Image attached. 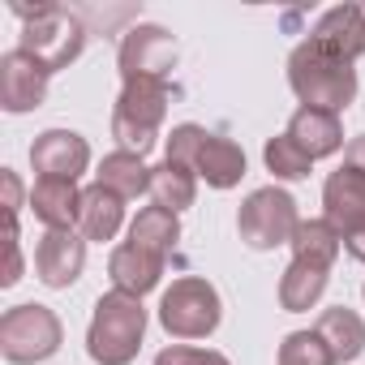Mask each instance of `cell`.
I'll use <instances>...</instances> for the list:
<instances>
[{"label": "cell", "mask_w": 365, "mask_h": 365, "mask_svg": "<svg viewBox=\"0 0 365 365\" xmlns=\"http://www.w3.org/2000/svg\"><path fill=\"white\" fill-rule=\"evenodd\" d=\"M86 267V237L78 228H48L35 245V271L48 288H69L78 284Z\"/></svg>", "instance_id": "obj_10"}, {"label": "cell", "mask_w": 365, "mask_h": 365, "mask_svg": "<svg viewBox=\"0 0 365 365\" xmlns=\"http://www.w3.org/2000/svg\"><path fill=\"white\" fill-rule=\"evenodd\" d=\"M31 163L48 180H78L91 168V146L73 129H43L31 142Z\"/></svg>", "instance_id": "obj_11"}, {"label": "cell", "mask_w": 365, "mask_h": 365, "mask_svg": "<svg viewBox=\"0 0 365 365\" xmlns=\"http://www.w3.org/2000/svg\"><path fill=\"white\" fill-rule=\"evenodd\" d=\"M288 138L309 155V159H327L344 146V125L335 112H322V108H297L292 120H288Z\"/></svg>", "instance_id": "obj_15"}, {"label": "cell", "mask_w": 365, "mask_h": 365, "mask_svg": "<svg viewBox=\"0 0 365 365\" xmlns=\"http://www.w3.org/2000/svg\"><path fill=\"white\" fill-rule=\"evenodd\" d=\"M163 262L159 254L150 250H138V245H116L112 258H108V275H112V288L116 292H129V297H146L150 288H159L163 279Z\"/></svg>", "instance_id": "obj_13"}, {"label": "cell", "mask_w": 365, "mask_h": 365, "mask_svg": "<svg viewBox=\"0 0 365 365\" xmlns=\"http://www.w3.org/2000/svg\"><path fill=\"white\" fill-rule=\"evenodd\" d=\"M344 250L356 258V262H365V228H356V232H348L344 237Z\"/></svg>", "instance_id": "obj_32"}, {"label": "cell", "mask_w": 365, "mask_h": 365, "mask_svg": "<svg viewBox=\"0 0 365 365\" xmlns=\"http://www.w3.org/2000/svg\"><path fill=\"white\" fill-rule=\"evenodd\" d=\"M142 335H146V309H142V297H129V292H103L95 301V314H91V327H86V352L95 365H129L142 348Z\"/></svg>", "instance_id": "obj_3"}, {"label": "cell", "mask_w": 365, "mask_h": 365, "mask_svg": "<svg viewBox=\"0 0 365 365\" xmlns=\"http://www.w3.org/2000/svg\"><path fill=\"white\" fill-rule=\"evenodd\" d=\"M220 318H224V301L215 284H207L202 275H180L159 297V327L172 339H207L220 327Z\"/></svg>", "instance_id": "obj_5"}, {"label": "cell", "mask_w": 365, "mask_h": 365, "mask_svg": "<svg viewBox=\"0 0 365 365\" xmlns=\"http://www.w3.org/2000/svg\"><path fill=\"white\" fill-rule=\"evenodd\" d=\"M327 279H331V271H322V267L288 262L284 275H279V305H284L288 314H305V309H314V305L322 301V292H327Z\"/></svg>", "instance_id": "obj_22"}, {"label": "cell", "mask_w": 365, "mask_h": 365, "mask_svg": "<svg viewBox=\"0 0 365 365\" xmlns=\"http://www.w3.org/2000/svg\"><path fill=\"white\" fill-rule=\"evenodd\" d=\"M344 168L365 172V133H361V138H348V146H344Z\"/></svg>", "instance_id": "obj_31"}, {"label": "cell", "mask_w": 365, "mask_h": 365, "mask_svg": "<svg viewBox=\"0 0 365 365\" xmlns=\"http://www.w3.org/2000/svg\"><path fill=\"white\" fill-rule=\"evenodd\" d=\"M48 69L26 56L22 48L0 56V108L9 116H22V112H35L43 99H48Z\"/></svg>", "instance_id": "obj_9"}, {"label": "cell", "mask_w": 365, "mask_h": 365, "mask_svg": "<svg viewBox=\"0 0 365 365\" xmlns=\"http://www.w3.org/2000/svg\"><path fill=\"white\" fill-rule=\"evenodd\" d=\"M194 198H198V172L194 168H180L168 159L159 168H150V202L155 207L180 215L185 207H194Z\"/></svg>", "instance_id": "obj_21"}, {"label": "cell", "mask_w": 365, "mask_h": 365, "mask_svg": "<svg viewBox=\"0 0 365 365\" xmlns=\"http://www.w3.org/2000/svg\"><path fill=\"white\" fill-rule=\"evenodd\" d=\"M322 220L339 237L365 228V172L339 168V172L327 176V185H322Z\"/></svg>", "instance_id": "obj_12"}, {"label": "cell", "mask_w": 365, "mask_h": 365, "mask_svg": "<svg viewBox=\"0 0 365 365\" xmlns=\"http://www.w3.org/2000/svg\"><path fill=\"white\" fill-rule=\"evenodd\" d=\"M14 14L22 18L18 48L26 56H35L48 73H61V69H69L82 56L91 31H86L78 9H69V5H35V9L14 5Z\"/></svg>", "instance_id": "obj_1"}, {"label": "cell", "mask_w": 365, "mask_h": 365, "mask_svg": "<svg viewBox=\"0 0 365 365\" xmlns=\"http://www.w3.org/2000/svg\"><path fill=\"white\" fill-rule=\"evenodd\" d=\"M78 207H82L78 180H48V176L35 180V190H31V211H35V220H43L48 228H78Z\"/></svg>", "instance_id": "obj_18"}, {"label": "cell", "mask_w": 365, "mask_h": 365, "mask_svg": "<svg viewBox=\"0 0 365 365\" xmlns=\"http://www.w3.org/2000/svg\"><path fill=\"white\" fill-rule=\"evenodd\" d=\"M279 365H335L331 348L318 339V331H292L279 344Z\"/></svg>", "instance_id": "obj_26"}, {"label": "cell", "mask_w": 365, "mask_h": 365, "mask_svg": "<svg viewBox=\"0 0 365 365\" xmlns=\"http://www.w3.org/2000/svg\"><path fill=\"white\" fill-rule=\"evenodd\" d=\"M176 241H180V220L172 211H163V207H142L133 215V224H129V245L150 250L159 258H168L176 250Z\"/></svg>", "instance_id": "obj_23"}, {"label": "cell", "mask_w": 365, "mask_h": 365, "mask_svg": "<svg viewBox=\"0 0 365 365\" xmlns=\"http://www.w3.org/2000/svg\"><path fill=\"white\" fill-rule=\"evenodd\" d=\"M65 327L48 305H14L0 318V356L9 365H35L61 352Z\"/></svg>", "instance_id": "obj_6"}, {"label": "cell", "mask_w": 365, "mask_h": 365, "mask_svg": "<svg viewBox=\"0 0 365 365\" xmlns=\"http://www.w3.org/2000/svg\"><path fill=\"white\" fill-rule=\"evenodd\" d=\"M95 185H103V190H112V194H120L129 202V198L150 194V168L142 163V155L112 150V155H103V163L95 172Z\"/></svg>", "instance_id": "obj_20"}, {"label": "cell", "mask_w": 365, "mask_h": 365, "mask_svg": "<svg viewBox=\"0 0 365 365\" xmlns=\"http://www.w3.org/2000/svg\"><path fill=\"white\" fill-rule=\"evenodd\" d=\"M318 339L331 348V361L335 365H348V361H356L361 352H365V318L356 314V309H348V305H331V309H322V318H318Z\"/></svg>", "instance_id": "obj_16"}, {"label": "cell", "mask_w": 365, "mask_h": 365, "mask_svg": "<svg viewBox=\"0 0 365 365\" xmlns=\"http://www.w3.org/2000/svg\"><path fill=\"white\" fill-rule=\"evenodd\" d=\"M125 224V198L103 190V185H91L82 190V207H78V232L86 241H112Z\"/></svg>", "instance_id": "obj_19"}, {"label": "cell", "mask_w": 365, "mask_h": 365, "mask_svg": "<svg viewBox=\"0 0 365 365\" xmlns=\"http://www.w3.org/2000/svg\"><path fill=\"white\" fill-rule=\"evenodd\" d=\"M262 159H267V172H275V180H305L309 176V168H314V159L288 138V133H279V138H271L267 142V150H262Z\"/></svg>", "instance_id": "obj_25"}, {"label": "cell", "mask_w": 365, "mask_h": 365, "mask_svg": "<svg viewBox=\"0 0 365 365\" xmlns=\"http://www.w3.org/2000/svg\"><path fill=\"white\" fill-rule=\"evenodd\" d=\"M318 48H327L331 56L339 61H356L365 56V22H361V9L356 5H335L327 9L318 22H314V35H309Z\"/></svg>", "instance_id": "obj_14"}, {"label": "cell", "mask_w": 365, "mask_h": 365, "mask_svg": "<svg viewBox=\"0 0 365 365\" xmlns=\"http://www.w3.org/2000/svg\"><path fill=\"white\" fill-rule=\"evenodd\" d=\"M168 82H125L120 95H116V108H112V138L120 142V150L129 155H146L159 138V125L168 116Z\"/></svg>", "instance_id": "obj_4"}, {"label": "cell", "mask_w": 365, "mask_h": 365, "mask_svg": "<svg viewBox=\"0 0 365 365\" xmlns=\"http://www.w3.org/2000/svg\"><path fill=\"white\" fill-rule=\"evenodd\" d=\"M356 9H361V22H365V0H361V5H356Z\"/></svg>", "instance_id": "obj_33"}, {"label": "cell", "mask_w": 365, "mask_h": 365, "mask_svg": "<svg viewBox=\"0 0 365 365\" xmlns=\"http://www.w3.org/2000/svg\"><path fill=\"white\" fill-rule=\"evenodd\" d=\"M288 86L301 99V108H322L339 116L356 99V69L352 61H339L314 39H305L288 56Z\"/></svg>", "instance_id": "obj_2"}, {"label": "cell", "mask_w": 365, "mask_h": 365, "mask_svg": "<svg viewBox=\"0 0 365 365\" xmlns=\"http://www.w3.org/2000/svg\"><path fill=\"white\" fill-rule=\"evenodd\" d=\"M0 185H5V211H9V224H18V211H22V180L18 172H0Z\"/></svg>", "instance_id": "obj_29"}, {"label": "cell", "mask_w": 365, "mask_h": 365, "mask_svg": "<svg viewBox=\"0 0 365 365\" xmlns=\"http://www.w3.org/2000/svg\"><path fill=\"white\" fill-rule=\"evenodd\" d=\"M361 297H365V288H361Z\"/></svg>", "instance_id": "obj_34"}, {"label": "cell", "mask_w": 365, "mask_h": 365, "mask_svg": "<svg viewBox=\"0 0 365 365\" xmlns=\"http://www.w3.org/2000/svg\"><path fill=\"white\" fill-rule=\"evenodd\" d=\"M22 279V250H18V224H9V267H5V275H0V284H18Z\"/></svg>", "instance_id": "obj_30"}, {"label": "cell", "mask_w": 365, "mask_h": 365, "mask_svg": "<svg viewBox=\"0 0 365 365\" xmlns=\"http://www.w3.org/2000/svg\"><path fill=\"white\" fill-rule=\"evenodd\" d=\"M116 65H120V78L125 82H168V73L176 69V39L155 26V22H138L120 35V48H116Z\"/></svg>", "instance_id": "obj_8"}, {"label": "cell", "mask_w": 365, "mask_h": 365, "mask_svg": "<svg viewBox=\"0 0 365 365\" xmlns=\"http://www.w3.org/2000/svg\"><path fill=\"white\" fill-rule=\"evenodd\" d=\"M194 172L207 180L211 190H232L245 176V150L232 138H224V133H207V142H202V150L194 159Z\"/></svg>", "instance_id": "obj_17"}, {"label": "cell", "mask_w": 365, "mask_h": 365, "mask_svg": "<svg viewBox=\"0 0 365 365\" xmlns=\"http://www.w3.org/2000/svg\"><path fill=\"white\" fill-rule=\"evenodd\" d=\"M339 250H344V237L327 220H301V228L292 237V262H309V267L331 271V262L339 258Z\"/></svg>", "instance_id": "obj_24"}, {"label": "cell", "mask_w": 365, "mask_h": 365, "mask_svg": "<svg viewBox=\"0 0 365 365\" xmlns=\"http://www.w3.org/2000/svg\"><path fill=\"white\" fill-rule=\"evenodd\" d=\"M202 142H207V129H202V125H176V129L168 133L163 159H168V163H180V168H194Z\"/></svg>", "instance_id": "obj_27"}, {"label": "cell", "mask_w": 365, "mask_h": 365, "mask_svg": "<svg viewBox=\"0 0 365 365\" xmlns=\"http://www.w3.org/2000/svg\"><path fill=\"white\" fill-rule=\"evenodd\" d=\"M155 365H232L224 352H211V348H190V344H172L155 356Z\"/></svg>", "instance_id": "obj_28"}, {"label": "cell", "mask_w": 365, "mask_h": 365, "mask_svg": "<svg viewBox=\"0 0 365 365\" xmlns=\"http://www.w3.org/2000/svg\"><path fill=\"white\" fill-rule=\"evenodd\" d=\"M301 228V215H297V202L288 190L279 185H262L254 190L245 202H241V215H237V232L250 250H275V245H292Z\"/></svg>", "instance_id": "obj_7"}]
</instances>
